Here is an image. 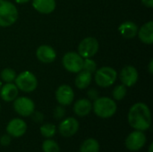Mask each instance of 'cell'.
Wrapping results in <instances>:
<instances>
[{
  "mask_svg": "<svg viewBox=\"0 0 153 152\" xmlns=\"http://www.w3.org/2000/svg\"><path fill=\"white\" fill-rule=\"evenodd\" d=\"M32 6L39 13L48 14L55 11L56 3V0H32Z\"/></svg>",
  "mask_w": 153,
  "mask_h": 152,
  "instance_id": "e0dca14e",
  "label": "cell"
},
{
  "mask_svg": "<svg viewBox=\"0 0 153 152\" xmlns=\"http://www.w3.org/2000/svg\"><path fill=\"white\" fill-rule=\"evenodd\" d=\"M27 131V124L21 118L12 119L6 126V133L11 137H22Z\"/></svg>",
  "mask_w": 153,
  "mask_h": 152,
  "instance_id": "4fadbf2b",
  "label": "cell"
},
{
  "mask_svg": "<svg viewBox=\"0 0 153 152\" xmlns=\"http://www.w3.org/2000/svg\"><path fill=\"white\" fill-rule=\"evenodd\" d=\"M87 96H88V99L94 101V100H96L100 97V93H99V91L96 89L91 88V89H90L87 91Z\"/></svg>",
  "mask_w": 153,
  "mask_h": 152,
  "instance_id": "f1b7e54d",
  "label": "cell"
},
{
  "mask_svg": "<svg viewBox=\"0 0 153 152\" xmlns=\"http://www.w3.org/2000/svg\"><path fill=\"white\" fill-rule=\"evenodd\" d=\"M36 57L43 64H50L56 60V52L51 46L41 45L36 50Z\"/></svg>",
  "mask_w": 153,
  "mask_h": 152,
  "instance_id": "5bb4252c",
  "label": "cell"
},
{
  "mask_svg": "<svg viewBox=\"0 0 153 152\" xmlns=\"http://www.w3.org/2000/svg\"><path fill=\"white\" fill-rule=\"evenodd\" d=\"M94 81L100 88L112 86L117 79V72L110 66H102L94 73Z\"/></svg>",
  "mask_w": 153,
  "mask_h": 152,
  "instance_id": "277c9868",
  "label": "cell"
},
{
  "mask_svg": "<svg viewBox=\"0 0 153 152\" xmlns=\"http://www.w3.org/2000/svg\"><path fill=\"white\" fill-rule=\"evenodd\" d=\"M16 6L7 0L0 1V27H9L14 24L18 19Z\"/></svg>",
  "mask_w": 153,
  "mask_h": 152,
  "instance_id": "3957f363",
  "label": "cell"
},
{
  "mask_svg": "<svg viewBox=\"0 0 153 152\" xmlns=\"http://www.w3.org/2000/svg\"><path fill=\"white\" fill-rule=\"evenodd\" d=\"M42 151L43 152H60L59 145L50 138L44 141L42 143Z\"/></svg>",
  "mask_w": 153,
  "mask_h": 152,
  "instance_id": "d4e9b609",
  "label": "cell"
},
{
  "mask_svg": "<svg viewBox=\"0 0 153 152\" xmlns=\"http://www.w3.org/2000/svg\"><path fill=\"white\" fill-rule=\"evenodd\" d=\"M0 1H1V0H0Z\"/></svg>",
  "mask_w": 153,
  "mask_h": 152,
  "instance_id": "8d00e7d4",
  "label": "cell"
},
{
  "mask_svg": "<svg viewBox=\"0 0 153 152\" xmlns=\"http://www.w3.org/2000/svg\"><path fill=\"white\" fill-rule=\"evenodd\" d=\"M126 92H127V90L124 84L117 85L112 91V96L114 98V100H117V101L122 100L126 96Z\"/></svg>",
  "mask_w": 153,
  "mask_h": 152,
  "instance_id": "cb8c5ba5",
  "label": "cell"
},
{
  "mask_svg": "<svg viewBox=\"0 0 153 152\" xmlns=\"http://www.w3.org/2000/svg\"><path fill=\"white\" fill-rule=\"evenodd\" d=\"M56 99L61 106H69L74 99V91L67 84L60 85L56 90Z\"/></svg>",
  "mask_w": 153,
  "mask_h": 152,
  "instance_id": "30bf717a",
  "label": "cell"
},
{
  "mask_svg": "<svg viewBox=\"0 0 153 152\" xmlns=\"http://www.w3.org/2000/svg\"><path fill=\"white\" fill-rule=\"evenodd\" d=\"M2 85H3V82H2V81L0 80V89H1V87H2Z\"/></svg>",
  "mask_w": 153,
  "mask_h": 152,
  "instance_id": "e575fe53",
  "label": "cell"
},
{
  "mask_svg": "<svg viewBox=\"0 0 153 152\" xmlns=\"http://www.w3.org/2000/svg\"><path fill=\"white\" fill-rule=\"evenodd\" d=\"M14 84L16 85L19 90L30 93L37 89L38 80L34 73H32L31 72L23 71L16 76L14 80Z\"/></svg>",
  "mask_w": 153,
  "mask_h": 152,
  "instance_id": "5b68a950",
  "label": "cell"
},
{
  "mask_svg": "<svg viewBox=\"0 0 153 152\" xmlns=\"http://www.w3.org/2000/svg\"><path fill=\"white\" fill-rule=\"evenodd\" d=\"M138 78V71L133 65L125 66L119 73V79L126 87H133L137 82Z\"/></svg>",
  "mask_w": 153,
  "mask_h": 152,
  "instance_id": "8fae6325",
  "label": "cell"
},
{
  "mask_svg": "<svg viewBox=\"0 0 153 152\" xmlns=\"http://www.w3.org/2000/svg\"><path fill=\"white\" fill-rule=\"evenodd\" d=\"M83 58L77 53L74 51L67 52L64 55L62 58V65L64 68L72 73H77L82 70Z\"/></svg>",
  "mask_w": 153,
  "mask_h": 152,
  "instance_id": "8992f818",
  "label": "cell"
},
{
  "mask_svg": "<svg viewBox=\"0 0 153 152\" xmlns=\"http://www.w3.org/2000/svg\"><path fill=\"white\" fill-rule=\"evenodd\" d=\"M92 110L100 118H109L116 114L117 105L114 99L108 97H99L93 101Z\"/></svg>",
  "mask_w": 153,
  "mask_h": 152,
  "instance_id": "7a4b0ae2",
  "label": "cell"
},
{
  "mask_svg": "<svg viewBox=\"0 0 153 152\" xmlns=\"http://www.w3.org/2000/svg\"><path fill=\"white\" fill-rule=\"evenodd\" d=\"M148 71H149V73H150L151 74H152L153 73V60L152 59L150 61V63H149V65H148Z\"/></svg>",
  "mask_w": 153,
  "mask_h": 152,
  "instance_id": "1f68e13d",
  "label": "cell"
},
{
  "mask_svg": "<svg viewBox=\"0 0 153 152\" xmlns=\"http://www.w3.org/2000/svg\"><path fill=\"white\" fill-rule=\"evenodd\" d=\"M92 81V74L86 72V71H80L77 73V75L74 80V85L79 90H84L87 89Z\"/></svg>",
  "mask_w": 153,
  "mask_h": 152,
  "instance_id": "ffe728a7",
  "label": "cell"
},
{
  "mask_svg": "<svg viewBox=\"0 0 153 152\" xmlns=\"http://www.w3.org/2000/svg\"><path fill=\"white\" fill-rule=\"evenodd\" d=\"M11 136L9 134H5V135H2L0 138V144L2 146H8L11 143Z\"/></svg>",
  "mask_w": 153,
  "mask_h": 152,
  "instance_id": "f546056e",
  "label": "cell"
},
{
  "mask_svg": "<svg viewBox=\"0 0 153 152\" xmlns=\"http://www.w3.org/2000/svg\"><path fill=\"white\" fill-rule=\"evenodd\" d=\"M128 123L134 129L144 132L152 125V114L149 107L143 102L134 104L128 112Z\"/></svg>",
  "mask_w": 153,
  "mask_h": 152,
  "instance_id": "6da1fadb",
  "label": "cell"
},
{
  "mask_svg": "<svg viewBox=\"0 0 153 152\" xmlns=\"http://www.w3.org/2000/svg\"><path fill=\"white\" fill-rule=\"evenodd\" d=\"M140 40L146 44L152 45L153 43V22L149 21L145 22L139 30L137 33Z\"/></svg>",
  "mask_w": 153,
  "mask_h": 152,
  "instance_id": "2e32d148",
  "label": "cell"
},
{
  "mask_svg": "<svg viewBox=\"0 0 153 152\" xmlns=\"http://www.w3.org/2000/svg\"><path fill=\"white\" fill-rule=\"evenodd\" d=\"M142 3L146 7L152 8L153 6V0H142Z\"/></svg>",
  "mask_w": 153,
  "mask_h": 152,
  "instance_id": "4dcf8cb0",
  "label": "cell"
},
{
  "mask_svg": "<svg viewBox=\"0 0 153 152\" xmlns=\"http://www.w3.org/2000/svg\"><path fill=\"white\" fill-rule=\"evenodd\" d=\"M0 111H1V104H0Z\"/></svg>",
  "mask_w": 153,
  "mask_h": 152,
  "instance_id": "d590c367",
  "label": "cell"
},
{
  "mask_svg": "<svg viewBox=\"0 0 153 152\" xmlns=\"http://www.w3.org/2000/svg\"><path fill=\"white\" fill-rule=\"evenodd\" d=\"M14 111L24 117L30 116L35 110V104L33 100L28 97H17L13 100Z\"/></svg>",
  "mask_w": 153,
  "mask_h": 152,
  "instance_id": "ba28073f",
  "label": "cell"
},
{
  "mask_svg": "<svg viewBox=\"0 0 153 152\" xmlns=\"http://www.w3.org/2000/svg\"><path fill=\"white\" fill-rule=\"evenodd\" d=\"M17 4H26V3H29L30 0H14Z\"/></svg>",
  "mask_w": 153,
  "mask_h": 152,
  "instance_id": "d6a6232c",
  "label": "cell"
},
{
  "mask_svg": "<svg viewBox=\"0 0 153 152\" xmlns=\"http://www.w3.org/2000/svg\"><path fill=\"white\" fill-rule=\"evenodd\" d=\"M31 117H32V120L37 124H40L44 120V115L39 111H35L34 110V112L31 114Z\"/></svg>",
  "mask_w": 153,
  "mask_h": 152,
  "instance_id": "83f0119b",
  "label": "cell"
},
{
  "mask_svg": "<svg viewBox=\"0 0 153 152\" xmlns=\"http://www.w3.org/2000/svg\"><path fill=\"white\" fill-rule=\"evenodd\" d=\"M19 94V90L16 85L13 82L5 83L2 85L0 89V98L4 102H11L13 101Z\"/></svg>",
  "mask_w": 153,
  "mask_h": 152,
  "instance_id": "9a60e30c",
  "label": "cell"
},
{
  "mask_svg": "<svg viewBox=\"0 0 153 152\" xmlns=\"http://www.w3.org/2000/svg\"><path fill=\"white\" fill-rule=\"evenodd\" d=\"M40 133L42 134V136H44L45 138H52L55 136L56 133V125H53V124H50V123H47V124H44L40 126Z\"/></svg>",
  "mask_w": 153,
  "mask_h": 152,
  "instance_id": "603a6c76",
  "label": "cell"
},
{
  "mask_svg": "<svg viewBox=\"0 0 153 152\" xmlns=\"http://www.w3.org/2000/svg\"><path fill=\"white\" fill-rule=\"evenodd\" d=\"M79 130V122L74 117H67L58 125L59 133L64 137L74 136Z\"/></svg>",
  "mask_w": 153,
  "mask_h": 152,
  "instance_id": "7c38bea8",
  "label": "cell"
},
{
  "mask_svg": "<svg viewBox=\"0 0 153 152\" xmlns=\"http://www.w3.org/2000/svg\"><path fill=\"white\" fill-rule=\"evenodd\" d=\"M146 135L143 132L135 130L126 139V147L131 151H137L143 149L146 143Z\"/></svg>",
  "mask_w": 153,
  "mask_h": 152,
  "instance_id": "9c48e42d",
  "label": "cell"
},
{
  "mask_svg": "<svg viewBox=\"0 0 153 152\" xmlns=\"http://www.w3.org/2000/svg\"><path fill=\"white\" fill-rule=\"evenodd\" d=\"M53 115H54V117L56 120L63 119L65 117V109L64 106L59 105V106L56 107V108L54 109Z\"/></svg>",
  "mask_w": 153,
  "mask_h": 152,
  "instance_id": "4316f807",
  "label": "cell"
},
{
  "mask_svg": "<svg viewBox=\"0 0 153 152\" xmlns=\"http://www.w3.org/2000/svg\"><path fill=\"white\" fill-rule=\"evenodd\" d=\"M17 74L16 72L12 68H4L0 73V80L5 83L13 82Z\"/></svg>",
  "mask_w": 153,
  "mask_h": 152,
  "instance_id": "7402d4cb",
  "label": "cell"
},
{
  "mask_svg": "<svg viewBox=\"0 0 153 152\" xmlns=\"http://www.w3.org/2000/svg\"><path fill=\"white\" fill-rule=\"evenodd\" d=\"M99 48V41L94 37H86L79 43L77 53L82 58H91L98 53Z\"/></svg>",
  "mask_w": 153,
  "mask_h": 152,
  "instance_id": "52a82bcc",
  "label": "cell"
},
{
  "mask_svg": "<svg viewBox=\"0 0 153 152\" xmlns=\"http://www.w3.org/2000/svg\"><path fill=\"white\" fill-rule=\"evenodd\" d=\"M82 70L92 74L97 70V63L91 58H83Z\"/></svg>",
  "mask_w": 153,
  "mask_h": 152,
  "instance_id": "484cf974",
  "label": "cell"
},
{
  "mask_svg": "<svg viewBox=\"0 0 153 152\" xmlns=\"http://www.w3.org/2000/svg\"><path fill=\"white\" fill-rule=\"evenodd\" d=\"M92 110V103L88 99H81L75 101L74 105V112L76 116L83 117L88 116Z\"/></svg>",
  "mask_w": 153,
  "mask_h": 152,
  "instance_id": "d6986e66",
  "label": "cell"
},
{
  "mask_svg": "<svg viewBox=\"0 0 153 152\" xmlns=\"http://www.w3.org/2000/svg\"><path fill=\"white\" fill-rule=\"evenodd\" d=\"M100 151V143L97 140L93 138H89L85 140L81 147L80 152H99Z\"/></svg>",
  "mask_w": 153,
  "mask_h": 152,
  "instance_id": "44dd1931",
  "label": "cell"
},
{
  "mask_svg": "<svg viewBox=\"0 0 153 152\" xmlns=\"http://www.w3.org/2000/svg\"><path fill=\"white\" fill-rule=\"evenodd\" d=\"M138 30L139 29L136 23L131 21L124 22L118 26V32L125 39H134L137 36Z\"/></svg>",
  "mask_w": 153,
  "mask_h": 152,
  "instance_id": "ac0fdd59",
  "label": "cell"
},
{
  "mask_svg": "<svg viewBox=\"0 0 153 152\" xmlns=\"http://www.w3.org/2000/svg\"><path fill=\"white\" fill-rule=\"evenodd\" d=\"M152 149H153V143H151L150 147H149V152H152Z\"/></svg>",
  "mask_w": 153,
  "mask_h": 152,
  "instance_id": "836d02e7",
  "label": "cell"
}]
</instances>
